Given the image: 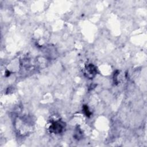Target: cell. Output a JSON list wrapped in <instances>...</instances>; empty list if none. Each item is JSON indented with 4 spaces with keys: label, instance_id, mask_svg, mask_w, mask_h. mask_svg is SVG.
Wrapping results in <instances>:
<instances>
[{
    "label": "cell",
    "instance_id": "cell-3",
    "mask_svg": "<svg viewBox=\"0 0 147 147\" xmlns=\"http://www.w3.org/2000/svg\"><path fill=\"white\" fill-rule=\"evenodd\" d=\"M83 111L84 112L86 115L87 116V117H89L91 115V112L90 111V110H88V107L86 105H84L83 106Z\"/></svg>",
    "mask_w": 147,
    "mask_h": 147
},
{
    "label": "cell",
    "instance_id": "cell-1",
    "mask_svg": "<svg viewBox=\"0 0 147 147\" xmlns=\"http://www.w3.org/2000/svg\"><path fill=\"white\" fill-rule=\"evenodd\" d=\"M63 128H64L63 123L60 121L53 122L49 127L50 131L55 134L61 133L63 131Z\"/></svg>",
    "mask_w": 147,
    "mask_h": 147
},
{
    "label": "cell",
    "instance_id": "cell-2",
    "mask_svg": "<svg viewBox=\"0 0 147 147\" xmlns=\"http://www.w3.org/2000/svg\"><path fill=\"white\" fill-rule=\"evenodd\" d=\"M86 74L87 77L90 78H92L96 74V67L93 64H88L86 68Z\"/></svg>",
    "mask_w": 147,
    "mask_h": 147
}]
</instances>
